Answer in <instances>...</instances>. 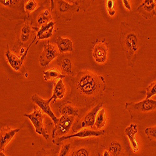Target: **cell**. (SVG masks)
I'll list each match as a JSON object with an SVG mask.
<instances>
[{
  "label": "cell",
  "instance_id": "cell-8",
  "mask_svg": "<svg viewBox=\"0 0 156 156\" xmlns=\"http://www.w3.org/2000/svg\"><path fill=\"white\" fill-rule=\"evenodd\" d=\"M59 55V50L53 44H47L40 56V62L42 67H46L49 64Z\"/></svg>",
  "mask_w": 156,
  "mask_h": 156
},
{
  "label": "cell",
  "instance_id": "cell-34",
  "mask_svg": "<svg viewBox=\"0 0 156 156\" xmlns=\"http://www.w3.org/2000/svg\"><path fill=\"white\" fill-rule=\"evenodd\" d=\"M101 156H111V155L109 152V151L107 149H105L101 153Z\"/></svg>",
  "mask_w": 156,
  "mask_h": 156
},
{
  "label": "cell",
  "instance_id": "cell-6",
  "mask_svg": "<svg viewBox=\"0 0 156 156\" xmlns=\"http://www.w3.org/2000/svg\"><path fill=\"white\" fill-rule=\"evenodd\" d=\"M105 134V131L104 130H94L91 129H83L81 130L80 131L74 134L69 135V136H65L61 137H59L53 141V142L55 144L58 146H60L62 143L66 140L73 139V138H85L88 137H99L103 136Z\"/></svg>",
  "mask_w": 156,
  "mask_h": 156
},
{
  "label": "cell",
  "instance_id": "cell-3",
  "mask_svg": "<svg viewBox=\"0 0 156 156\" xmlns=\"http://www.w3.org/2000/svg\"><path fill=\"white\" fill-rule=\"evenodd\" d=\"M125 109L128 111L132 119H140L143 115L156 110V101L146 98L139 102H127Z\"/></svg>",
  "mask_w": 156,
  "mask_h": 156
},
{
  "label": "cell",
  "instance_id": "cell-25",
  "mask_svg": "<svg viewBox=\"0 0 156 156\" xmlns=\"http://www.w3.org/2000/svg\"><path fill=\"white\" fill-rule=\"evenodd\" d=\"M60 66L62 69V70L66 73V74L69 75H73V71H72V63L69 59L65 58L64 59L61 64Z\"/></svg>",
  "mask_w": 156,
  "mask_h": 156
},
{
  "label": "cell",
  "instance_id": "cell-23",
  "mask_svg": "<svg viewBox=\"0 0 156 156\" xmlns=\"http://www.w3.org/2000/svg\"><path fill=\"white\" fill-rule=\"evenodd\" d=\"M51 21V15L49 10L45 9L37 18V22L40 26H43Z\"/></svg>",
  "mask_w": 156,
  "mask_h": 156
},
{
  "label": "cell",
  "instance_id": "cell-31",
  "mask_svg": "<svg viewBox=\"0 0 156 156\" xmlns=\"http://www.w3.org/2000/svg\"><path fill=\"white\" fill-rule=\"evenodd\" d=\"M106 6L109 15L110 16H113L115 14V10L114 8V1H113V0H108L106 2Z\"/></svg>",
  "mask_w": 156,
  "mask_h": 156
},
{
  "label": "cell",
  "instance_id": "cell-27",
  "mask_svg": "<svg viewBox=\"0 0 156 156\" xmlns=\"http://www.w3.org/2000/svg\"><path fill=\"white\" fill-rule=\"evenodd\" d=\"M61 149L58 156H69L73 147V144L71 142L65 143V144H61Z\"/></svg>",
  "mask_w": 156,
  "mask_h": 156
},
{
  "label": "cell",
  "instance_id": "cell-14",
  "mask_svg": "<svg viewBox=\"0 0 156 156\" xmlns=\"http://www.w3.org/2000/svg\"><path fill=\"white\" fill-rule=\"evenodd\" d=\"M20 131V129H11L9 127L1 128L0 134V151H5V147L11 141L16 135Z\"/></svg>",
  "mask_w": 156,
  "mask_h": 156
},
{
  "label": "cell",
  "instance_id": "cell-16",
  "mask_svg": "<svg viewBox=\"0 0 156 156\" xmlns=\"http://www.w3.org/2000/svg\"><path fill=\"white\" fill-rule=\"evenodd\" d=\"M55 24V23L51 21L48 23L42 26L40 30L37 33L36 37L38 40H43L51 37L52 35H53Z\"/></svg>",
  "mask_w": 156,
  "mask_h": 156
},
{
  "label": "cell",
  "instance_id": "cell-4",
  "mask_svg": "<svg viewBox=\"0 0 156 156\" xmlns=\"http://www.w3.org/2000/svg\"><path fill=\"white\" fill-rule=\"evenodd\" d=\"M74 119L75 117L74 116H61L52 131V141L53 142L59 137L66 136L74 122Z\"/></svg>",
  "mask_w": 156,
  "mask_h": 156
},
{
  "label": "cell",
  "instance_id": "cell-19",
  "mask_svg": "<svg viewBox=\"0 0 156 156\" xmlns=\"http://www.w3.org/2000/svg\"><path fill=\"white\" fill-rule=\"evenodd\" d=\"M65 93H66V87L63 84L62 80H59V81L55 84L53 95L51 99L55 102L57 99H61L64 98Z\"/></svg>",
  "mask_w": 156,
  "mask_h": 156
},
{
  "label": "cell",
  "instance_id": "cell-20",
  "mask_svg": "<svg viewBox=\"0 0 156 156\" xmlns=\"http://www.w3.org/2000/svg\"><path fill=\"white\" fill-rule=\"evenodd\" d=\"M107 150L111 156H120L122 153V147L117 140H112L108 146Z\"/></svg>",
  "mask_w": 156,
  "mask_h": 156
},
{
  "label": "cell",
  "instance_id": "cell-2",
  "mask_svg": "<svg viewBox=\"0 0 156 156\" xmlns=\"http://www.w3.org/2000/svg\"><path fill=\"white\" fill-rule=\"evenodd\" d=\"M120 30L119 41L121 48L127 57L128 65L133 68L139 49L138 36L131 26L125 21L121 23Z\"/></svg>",
  "mask_w": 156,
  "mask_h": 156
},
{
  "label": "cell",
  "instance_id": "cell-21",
  "mask_svg": "<svg viewBox=\"0 0 156 156\" xmlns=\"http://www.w3.org/2000/svg\"><path fill=\"white\" fill-rule=\"evenodd\" d=\"M106 111L104 108H102L99 111L96 119L95 122L94 126L96 127L97 130H101L102 128L105 127L106 124Z\"/></svg>",
  "mask_w": 156,
  "mask_h": 156
},
{
  "label": "cell",
  "instance_id": "cell-15",
  "mask_svg": "<svg viewBox=\"0 0 156 156\" xmlns=\"http://www.w3.org/2000/svg\"><path fill=\"white\" fill-rule=\"evenodd\" d=\"M138 132L137 126L136 124L132 123L125 129V134L129 139L132 150L136 153L139 150V143L136 138V134Z\"/></svg>",
  "mask_w": 156,
  "mask_h": 156
},
{
  "label": "cell",
  "instance_id": "cell-18",
  "mask_svg": "<svg viewBox=\"0 0 156 156\" xmlns=\"http://www.w3.org/2000/svg\"><path fill=\"white\" fill-rule=\"evenodd\" d=\"M59 111L61 116H74L76 118L79 115V110L76 107L73 106L69 102L61 105L59 108Z\"/></svg>",
  "mask_w": 156,
  "mask_h": 156
},
{
  "label": "cell",
  "instance_id": "cell-5",
  "mask_svg": "<svg viewBox=\"0 0 156 156\" xmlns=\"http://www.w3.org/2000/svg\"><path fill=\"white\" fill-rule=\"evenodd\" d=\"M43 112L41 109L34 107L33 112L31 114H24V116L31 121L34 127L35 131L37 134L42 136L46 140H48L49 139V135L43 124L44 115Z\"/></svg>",
  "mask_w": 156,
  "mask_h": 156
},
{
  "label": "cell",
  "instance_id": "cell-30",
  "mask_svg": "<svg viewBox=\"0 0 156 156\" xmlns=\"http://www.w3.org/2000/svg\"><path fill=\"white\" fill-rule=\"evenodd\" d=\"M58 4L59 5V9L61 12H64L69 9H71L73 8V5L69 4L64 1H58Z\"/></svg>",
  "mask_w": 156,
  "mask_h": 156
},
{
  "label": "cell",
  "instance_id": "cell-17",
  "mask_svg": "<svg viewBox=\"0 0 156 156\" xmlns=\"http://www.w3.org/2000/svg\"><path fill=\"white\" fill-rule=\"evenodd\" d=\"M58 49L61 53L71 52L73 50V44L69 38H64L61 36L58 37L56 41Z\"/></svg>",
  "mask_w": 156,
  "mask_h": 156
},
{
  "label": "cell",
  "instance_id": "cell-13",
  "mask_svg": "<svg viewBox=\"0 0 156 156\" xmlns=\"http://www.w3.org/2000/svg\"><path fill=\"white\" fill-rule=\"evenodd\" d=\"M103 104L99 103L98 105L94 106L86 115L84 117L83 121L80 125V128H91L93 129L94 126L97 115L101 109L102 108Z\"/></svg>",
  "mask_w": 156,
  "mask_h": 156
},
{
  "label": "cell",
  "instance_id": "cell-11",
  "mask_svg": "<svg viewBox=\"0 0 156 156\" xmlns=\"http://www.w3.org/2000/svg\"><path fill=\"white\" fill-rule=\"evenodd\" d=\"M108 46L105 41H100L96 43L93 51V56L96 62L99 64L105 63L107 60Z\"/></svg>",
  "mask_w": 156,
  "mask_h": 156
},
{
  "label": "cell",
  "instance_id": "cell-7",
  "mask_svg": "<svg viewBox=\"0 0 156 156\" xmlns=\"http://www.w3.org/2000/svg\"><path fill=\"white\" fill-rule=\"evenodd\" d=\"M31 101L37 105L40 109L45 114H46L49 118H51L52 121H53L55 125L58 122L59 118L55 115L53 112L52 111L50 106L49 104L51 102L52 99L51 98L48 99H44L42 98H41L40 96L37 94H34L31 96Z\"/></svg>",
  "mask_w": 156,
  "mask_h": 156
},
{
  "label": "cell",
  "instance_id": "cell-12",
  "mask_svg": "<svg viewBox=\"0 0 156 156\" xmlns=\"http://www.w3.org/2000/svg\"><path fill=\"white\" fill-rule=\"evenodd\" d=\"M156 0H145L137 8L139 13L144 18L148 20L156 16L155 7Z\"/></svg>",
  "mask_w": 156,
  "mask_h": 156
},
{
  "label": "cell",
  "instance_id": "cell-28",
  "mask_svg": "<svg viewBox=\"0 0 156 156\" xmlns=\"http://www.w3.org/2000/svg\"><path fill=\"white\" fill-rule=\"evenodd\" d=\"M145 134L151 140H156V126L149 127L144 129Z\"/></svg>",
  "mask_w": 156,
  "mask_h": 156
},
{
  "label": "cell",
  "instance_id": "cell-24",
  "mask_svg": "<svg viewBox=\"0 0 156 156\" xmlns=\"http://www.w3.org/2000/svg\"><path fill=\"white\" fill-rule=\"evenodd\" d=\"M31 31V28L28 24H26L21 29L20 40L22 43H26L30 39V34Z\"/></svg>",
  "mask_w": 156,
  "mask_h": 156
},
{
  "label": "cell",
  "instance_id": "cell-26",
  "mask_svg": "<svg viewBox=\"0 0 156 156\" xmlns=\"http://www.w3.org/2000/svg\"><path fill=\"white\" fill-rule=\"evenodd\" d=\"M58 154V149H44L41 148L36 152V156H57Z\"/></svg>",
  "mask_w": 156,
  "mask_h": 156
},
{
  "label": "cell",
  "instance_id": "cell-32",
  "mask_svg": "<svg viewBox=\"0 0 156 156\" xmlns=\"http://www.w3.org/2000/svg\"><path fill=\"white\" fill-rule=\"evenodd\" d=\"M37 6V3L34 0H30L24 6L25 11L28 12H31L33 11Z\"/></svg>",
  "mask_w": 156,
  "mask_h": 156
},
{
  "label": "cell",
  "instance_id": "cell-10",
  "mask_svg": "<svg viewBox=\"0 0 156 156\" xmlns=\"http://www.w3.org/2000/svg\"><path fill=\"white\" fill-rule=\"evenodd\" d=\"M69 156H96V148L83 143L73 144Z\"/></svg>",
  "mask_w": 156,
  "mask_h": 156
},
{
  "label": "cell",
  "instance_id": "cell-29",
  "mask_svg": "<svg viewBox=\"0 0 156 156\" xmlns=\"http://www.w3.org/2000/svg\"><path fill=\"white\" fill-rule=\"evenodd\" d=\"M146 99H151L156 94V82L149 84L146 88Z\"/></svg>",
  "mask_w": 156,
  "mask_h": 156
},
{
  "label": "cell",
  "instance_id": "cell-33",
  "mask_svg": "<svg viewBox=\"0 0 156 156\" xmlns=\"http://www.w3.org/2000/svg\"><path fill=\"white\" fill-rule=\"evenodd\" d=\"M122 3H123L124 6H125V8L126 9H127L129 11L131 10V5H130L129 1H128V0H123Z\"/></svg>",
  "mask_w": 156,
  "mask_h": 156
},
{
  "label": "cell",
  "instance_id": "cell-1",
  "mask_svg": "<svg viewBox=\"0 0 156 156\" xmlns=\"http://www.w3.org/2000/svg\"><path fill=\"white\" fill-rule=\"evenodd\" d=\"M106 89L105 77L89 71L77 74L73 82L71 98L80 106H92Z\"/></svg>",
  "mask_w": 156,
  "mask_h": 156
},
{
  "label": "cell",
  "instance_id": "cell-35",
  "mask_svg": "<svg viewBox=\"0 0 156 156\" xmlns=\"http://www.w3.org/2000/svg\"><path fill=\"white\" fill-rule=\"evenodd\" d=\"M0 156H7V155L5 154V152L0 151Z\"/></svg>",
  "mask_w": 156,
  "mask_h": 156
},
{
  "label": "cell",
  "instance_id": "cell-9",
  "mask_svg": "<svg viewBox=\"0 0 156 156\" xmlns=\"http://www.w3.org/2000/svg\"><path fill=\"white\" fill-rule=\"evenodd\" d=\"M36 38V37L34 39V40L32 41V43L28 46V48L27 49V50H26L25 53L20 58H19L18 56H16L15 54L11 53L9 49L8 46L7 45V50L6 51L5 56H6V58L8 63L11 66V67L15 71H18L21 69L22 65H23V61H24L26 57H27V56L28 51H29L30 46L33 44V43L35 41Z\"/></svg>",
  "mask_w": 156,
  "mask_h": 156
},
{
  "label": "cell",
  "instance_id": "cell-22",
  "mask_svg": "<svg viewBox=\"0 0 156 156\" xmlns=\"http://www.w3.org/2000/svg\"><path fill=\"white\" fill-rule=\"evenodd\" d=\"M44 80L45 81L52 80H62V78L65 77V76L61 74L58 70L55 69H52L48 71H46L43 73Z\"/></svg>",
  "mask_w": 156,
  "mask_h": 156
}]
</instances>
